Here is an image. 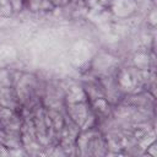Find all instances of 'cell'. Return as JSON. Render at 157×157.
Listing matches in <instances>:
<instances>
[{"mask_svg": "<svg viewBox=\"0 0 157 157\" xmlns=\"http://www.w3.org/2000/svg\"><path fill=\"white\" fill-rule=\"evenodd\" d=\"M42 4L43 0H25V7L32 12L42 11Z\"/></svg>", "mask_w": 157, "mask_h": 157, "instance_id": "3957f363", "label": "cell"}, {"mask_svg": "<svg viewBox=\"0 0 157 157\" xmlns=\"http://www.w3.org/2000/svg\"><path fill=\"white\" fill-rule=\"evenodd\" d=\"M12 13L10 0H0V15L1 16H9Z\"/></svg>", "mask_w": 157, "mask_h": 157, "instance_id": "277c9868", "label": "cell"}, {"mask_svg": "<svg viewBox=\"0 0 157 157\" xmlns=\"http://www.w3.org/2000/svg\"><path fill=\"white\" fill-rule=\"evenodd\" d=\"M0 107L12 109V110L21 109V103L18 99V96L12 85L0 87Z\"/></svg>", "mask_w": 157, "mask_h": 157, "instance_id": "6da1fadb", "label": "cell"}, {"mask_svg": "<svg viewBox=\"0 0 157 157\" xmlns=\"http://www.w3.org/2000/svg\"><path fill=\"white\" fill-rule=\"evenodd\" d=\"M50 1H53V0H50Z\"/></svg>", "mask_w": 157, "mask_h": 157, "instance_id": "52a82bcc", "label": "cell"}, {"mask_svg": "<svg viewBox=\"0 0 157 157\" xmlns=\"http://www.w3.org/2000/svg\"><path fill=\"white\" fill-rule=\"evenodd\" d=\"M12 12H20L25 9V0H10Z\"/></svg>", "mask_w": 157, "mask_h": 157, "instance_id": "5b68a950", "label": "cell"}, {"mask_svg": "<svg viewBox=\"0 0 157 157\" xmlns=\"http://www.w3.org/2000/svg\"><path fill=\"white\" fill-rule=\"evenodd\" d=\"M109 6L114 15L126 17L137 10V0H114Z\"/></svg>", "mask_w": 157, "mask_h": 157, "instance_id": "7a4b0ae2", "label": "cell"}, {"mask_svg": "<svg viewBox=\"0 0 157 157\" xmlns=\"http://www.w3.org/2000/svg\"><path fill=\"white\" fill-rule=\"evenodd\" d=\"M113 1H114V0H97V2H98L101 6H103V7H104V6H109Z\"/></svg>", "mask_w": 157, "mask_h": 157, "instance_id": "8992f818", "label": "cell"}]
</instances>
